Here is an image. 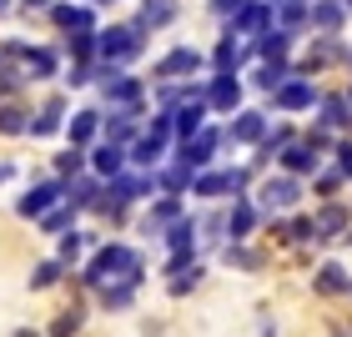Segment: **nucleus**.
<instances>
[]
</instances>
